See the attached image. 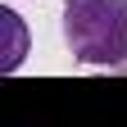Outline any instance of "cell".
I'll return each mask as SVG.
<instances>
[{
  "label": "cell",
  "instance_id": "cell-2",
  "mask_svg": "<svg viewBox=\"0 0 127 127\" xmlns=\"http://www.w3.org/2000/svg\"><path fill=\"white\" fill-rule=\"evenodd\" d=\"M0 27H5V36H9L5 59H0V73H14L23 64V55H27V27H23V18L14 9H0Z\"/></svg>",
  "mask_w": 127,
  "mask_h": 127
},
{
  "label": "cell",
  "instance_id": "cell-1",
  "mask_svg": "<svg viewBox=\"0 0 127 127\" xmlns=\"http://www.w3.org/2000/svg\"><path fill=\"white\" fill-rule=\"evenodd\" d=\"M64 41L91 68L127 64V0H64Z\"/></svg>",
  "mask_w": 127,
  "mask_h": 127
}]
</instances>
